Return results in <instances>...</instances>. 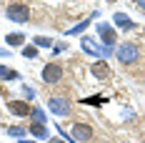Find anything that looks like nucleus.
Instances as JSON below:
<instances>
[{"mask_svg": "<svg viewBox=\"0 0 145 143\" xmlns=\"http://www.w3.org/2000/svg\"><path fill=\"white\" fill-rule=\"evenodd\" d=\"M118 58H120V63L133 65V63L140 60V48H138L135 43H123L120 48H118Z\"/></svg>", "mask_w": 145, "mask_h": 143, "instance_id": "1", "label": "nucleus"}, {"mask_svg": "<svg viewBox=\"0 0 145 143\" xmlns=\"http://www.w3.org/2000/svg\"><path fill=\"white\" fill-rule=\"evenodd\" d=\"M5 15H8L13 23H28L30 10H28V5H25V3H10V5L5 8Z\"/></svg>", "mask_w": 145, "mask_h": 143, "instance_id": "2", "label": "nucleus"}, {"mask_svg": "<svg viewBox=\"0 0 145 143\" xmlns=\"http://www.w3.org/2000/svg\"><path fill=\"white\" fill-rule=\"evenodd\" d=\"M60 78H63V65H60V63H48V65L43 68V80L48 83V86L60 83Z\"/></svg>", "mask_w": 145, "mask_h": 143, "instance_id": "3", "label": "nucleus"}, {"mask_svg": "<svg viewBox=\"0 0 145 143\" xmlns=\"http://www.w3.org/2000/svg\"><path fill=\"white\" fill-rule=\"evenodd\" d=\"M72 138L80 141V143L90 141V138H93V128H90L88 123H75V126H72Z\"/></svg>", "mask_w": 145, "mask_h": 143, "instance_id": "4", "label": "nucleus"}, {"mask_svg": "<svg viewBox=\"0 0 145 143\" xmlns=\"http://www.w3.org/2000/svg\"><path fill=\"white\" fill-rule=\"evenodd\" d=\"M48 108H50L55 115H68L70 113V103H68L65 98H50L48 100Z\"/></svg>", "mask_w": 145, "mask_h": 143, "instance_id": "5", "label": "nucleus"}, {"mask_svg": "<svg viewBox=\"0 0 145 143\" xmlns=\"http://www.w3.org/2000/svg\"><path fill=\"white\" fill-rule=\"evenodd\" d=\"M8 111H10L13 115H20V118H25V115L33 113L30 103H23V100H10V103H8Z\"/></svg>", "mask_w": 145, "mask_h": 143, "instance_id": "6", "label": "nucleus"}, {"mask_svg": "<svg viewBox=\"0 0 145 143\" xmlns=\"http://www.w3.org/2000/svg\"><path fill=\"white\" fill-rule=\"evenodd\" d=\"M98 33H100V38L105 40V45H113V43H118V35H115V30L110 28L108 23H100V25H98Z\"/></svg>", "mask_w": 145, "mask_h": 143, "instance_id": "7", "label": "nucleus"}, {"mask_svg": "<svg viewBox=\"0 0 145 143\" xmlns=\"http://www.w3.org/2000/svg\"><path fill=\"white\" fill-rule=\"evenodd\" d=\"M90 73H93V75H95L98 80H108V78H110V68H108V65H105L103 60L93 63V65H90Z\"/></svg>", "mask_w": 145, "mask_h": 143, "instance_id": "8", "label": "nucleus"}, {"mask_svg": "<svg viewBox=\"0 0 145 143\" xmlns=\"http://www.w3.org/2000/svg\"><path fill=\"white\" fill-rule=\"evenodd\" d=\"M113 20L118 23V28H125V30H133V28H135V23H133L128 15H123V13H118L115 18H113Z\"/></svg>", "mask_w": 145, "mask_h": 143, "instance_id": "9", "label": "nucleus"}, {"mask_svg": "<svg viewBox=\"0 0 145 143\" xmlns=\"http://www.w3.org/2000/svg\"><path fill=\"white\" fill-rule=\"evenodd\" d=\"M30 133L35 138H48V128H45L43 123H30Z\"/></svg>", "mask_w": 145, "mask_h": 143, "instance_id": "10", "label": "nucleus"}, {"mask_svg": "<svg viewBox=\"0 0 145 143\" xmlns=\"http://www.w3.org/2000/svg\"><path fill=\"white\" fill-rule=\"evenodd\" d=\"M5 43H10V45H23V43H25V35H23V33H10V35H5Z\"/></svg>", "mask_w": 145, "mask_h": 143, "instance_id": "11", "label": "nucleus"}, {"mask_svg": "<svg viewBox=\"0 0 145 143\" xmlns=\"http://www.w3.org/2000/svg\"><path fill=\"white\" fill-rule=\"evenodd\" d=\"M83 103H88V105H103V103H108V100L100 98V96H93V98H85Z\"/></svg>", "mask_w": 145, "mask_h": 143, "instance_id": "12", "label": "nucleus"}, {"mask_svg": "<svg viewBox=\"0 0 145 143\" xmlns=\"http://www.w3.org/2000/svg\"><path fill=\"white\" fill-rule=\"evenodd\" d=\"M30 115H33V121H35V123H43V121H45V113L40 111V108H33V113H30Z\"/></svg>", "mask_w": 145, "mask_h": 143, "instance_id": "13", "label": "nucleus"}, {"mask_svg": "<svg viewBox=\"0 0 145 143\" xmlns=\"http://www.w3.org/2000/svg\"><path fill=\"white\" fill-rule=\"evenodd\" d=\"M50 43H53V40H50V38H43V35L35 38V45H38V48H50Z\"/></svg>", "mask_w": 145, "mask_h": 143, "instance_id": "14", "label": "nucleus"}, {"mask_svg": "<svg viewBox=\"0 0 145 143\" xmlns=\"http://www.w3.org/2000/svg\"><path fill=\"white\" fill-rule=\"evenodd\" d=\"M0 78H18V75H15L13 71H8V68H3V65H0Z\"/></svg>", "mask_w": 145, "mask_h": 143, "instance_id": "15", "label": "nucleus"}, {"mask_svg": "<svg viewBox=\"0 0 145 143\" xmlns=\"http://www.w3.org/2000/svg\"><path fill=\"white\" fill-rule=\"evenodd\" d=\"M35 53H38V50H35L33 45H28V48H23V55H28V58H35Z\"/></svg>", "mask_w": 145, "mask_h": 143, "instance_id": "16", "label": "nucleus"}, {"mask_svg": "<svg viewBox=\"0 0 145 143\" xmlns=\"http://www.w3.org/2000/svg\"><path fill=\"white\" fill-rule=\"evenodd\" d=\"M8 133H10V136H23V133H25V128L15 126V128H8Z\"/></svg>", "mask_w": 145, "mask_h": 143, "instance_id": "17", "label": "nucleus"}, {"mask_svg": "<svg viewBox=\"0 0 145 143\" xmlns=\"http://www.w3.org/2000/svg\"><path fill=\"white\" fill-rule=\"evenodd\" d=\"M135 5H138L140 10H145V0H135Z\"/></svg>", "mask_w": 145, "mask_h": 143, "instance_id": "18", "label": "nucleus"}, {"mask_svg": "<svg viewBox=\"0 0 145 143\" xmlns=\"http://www.w3.org/2000/svg\"><path fill=\"white\" fill-rule=\"evenodd\" d=\"M50 143H63V141H60V138H53V141H50Z\"/></svg>", "mask_w": 145, "mask_h": 143, "instance_id": "19", "label": "nucleus"}, {"mask_svg": "<svg viewBox=\"0 0 145 143\" xmlns=\"http://www.w3.org/2000/svg\"><path fill=\"white\" fill-rule=\"evenodd\" d=\"M23 143H35V141H23Z\"/></svg>", "mask_w": 145, "mask_h": 143, "instance_id": "20", "label": "nucleus"}, {"mask_svg": "<svg viewBox=\"0 0 145 143\" xmlns=\"http://www.w3.org/2000/svg\"><path fill=\"white\" fill-rule=\"evenodd\" d=\"M110 3H115V0H110Z\"/></svg>", "mask_w": 145, "mask_h": 143, "instance_id": "21", "label": "nucleus"}]
</instances>
